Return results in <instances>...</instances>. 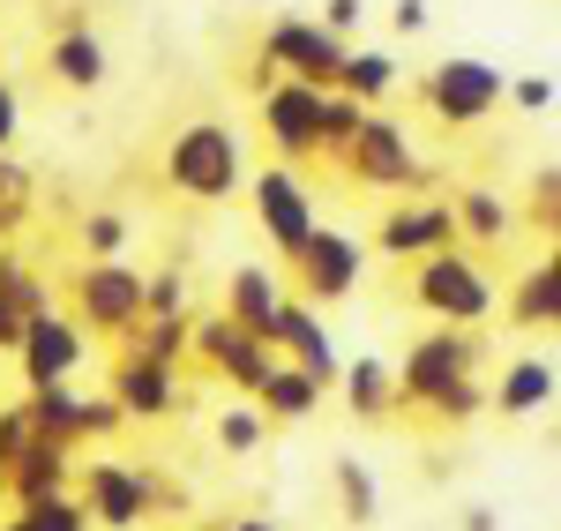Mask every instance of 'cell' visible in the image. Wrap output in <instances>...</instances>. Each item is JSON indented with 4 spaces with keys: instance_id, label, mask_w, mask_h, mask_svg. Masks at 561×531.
Here are the masks:
<instances>
[{
    "instance_id": "1",
    "label": "cell",
    "mask_w": 561,
    "mask_h": 531,
    "mask_svg": "<svg viewBox=\"0 0 561 531\" xmlns=\"http://www.w3.org/2000/svg\"><path fill=\"white\" fill-rule=\"evenodd\" d=\"M173 173L187 195H225L232 187V135L225 128H187L173 150Z\"/></svg>"
},
{
    "instance_id": "2",
    "label": "cell",
    "mask_w": 561,
    "mask_h": 531,
    "mask_svg": "<svg viewBox=\"0 0 561 531\" xmlns=\"http://www.w3.org/2000/svg\"><path fill=\"white\" fill-rule=\"evenodd\" d=\"M68 359H76V337H68L60 322L31 314V322H23V367H31V382H60Z\"/></svg>"
},
{
    "instance_id": "3",
    "label": "cell",
    "mask_w": 561,
    "mask_h": 531,
    "mask_svg": "<svg viewBox=\"0 0 561 531\" xmlns=\"http://www.w3.org/2000/svg\"><path fill=\"white\" fill-rule=\"evenodd\" d=\"M486 97H494V76H486L479 60H457V68H442V76H434V105H442V113H457V120H472Z\"/></svg>"
},
{
    "instance_id": "4",
    "label": "cell",
    "mask_w": 561,
    "mask_h": 531,
    "mask_svg": "<svg viewBox=\"0 0 561 531\" xmlns=\"http://www.w3.org/2000/svg\"><path fill=\"white\" fill-rule=\"evenodd\" d=\"M427 300H442V314H457V322L486 314V292L472 285V269H457V263H434L427 269Z\"/></svg>"
},
{
    "instance_id": "5",
    "label": "cell",
    "mask_w": 561,
    "mask_h": 531,
    "mask_svg": "<svg viewBox=\"0 0 561 531\" xmlns=\"http://www.w3.org/2000/svg\"><path fill=\"white\" fill-rule=\"evenodd\" d=\"M53 76H60V83H105V45L98 38H68L60 45V53H53Z\"/></svg>"
},
{
    "instance_id": "6",
    "label": "cell",
    "mask_w": 561,
    "mask_h": 531,
    "mask_svg": "<svg viewBox=\"0 0 561 531\" xmlns=\"http://www.w3.org/2000/svg\"><path fill=\"white\" fill-rule=\"evenodd\" d=\"M262 210H270V224H277V240H285V247H300V240H307V218H300L293 180H262Z\"/></svg>"
},
{
    "instance_id": "7",
    "label": "cell",
    "mask_w": 561,
    "mask_h": 531,
    "mask_svg": "<svg viewBox=\"0 0 561 531\" xmlns=\"http://www.w3.org/2000/svg\"><path fill=\"white\" fill-rule=\"evenodd\" d=\"M90 487H98V509H105V517H121V524H128L135 509H142V494H135V480H128V472H98Z\"/></svg>"
},
{
    "instance_id": "8",
    "label": "cell",
    "mask_w": 561,
    "mask_h": 531,
    "mask_svg": "<svg viewBox=\"0 0 561 531\" xmlns=\"http://www.w3.org/2000/svg\"><path fill=\"white\" fill-rule=\"evenodd\" d=\"M539 397H547V367H539V359H524L517 374L502 382V412H531Z\"/></svg>"
},
{
    "instance_id": "9",
    "label": "cell",
    "mask_w": 561,
    "mask_h": 531,
    "mask_svg": "<svg viewBox=\"0 0 561 531\" xmlns=\"http://www.w3.org/2000/svg\"><path fill=\"white\" fill-rule=\"evenodd\" d=\"M15 531H83V517L68 509V501H53V494H38L31 509H23V524Z\"/></svg>"
},
{
    "instance_id": "10",
    "label": "cell",
    "mask_w": 561,
    "mask_h": 531,
    "mask_svg": "<svg viewBox=\"0 0 561 531\" xmlns=\"http://www.w3.org/2000/svg\"><path fill=\"white\" fill-rule=\"evenodd\" d=\"M382 397H389V374L375 367V359H359V374H352V404H359V412H375Z\"/></svg>"
},
{
    "instance_id": "11",
    "label": "cell",
    "mask_w": 561,
    "mask_h": 531,
    "mask_svg": "<svg viewBox=\"0 0 561 531\" xmlns=\"http://www.w3.org/2000/svg\"><path fill=\"white\" fill-rule=\"evenodd\" d=\"M240 314L248 322H270V277H255V269L240 277Z\"/></svg>"
},
{
    "instance_id": "12",
    "label": "cell",
    "mask_w": 561,
    "mask_h": 531,
    "mask_svg": "<svg viewBox=\"0 0 561 531\" xmlns=\"http://www.w3.org/2000/svg\"><path fill=\"white\" fill-rule=\"evenodd\" d=\"M262 442V419L255 412H232V419H225V449H255Z\"/></svg>"
},
{
    "instance_id": "13",
    "label": "cell",
    "mask_w": 561,
    "mask_h": 531,
    "mask_svg": "<svg viewBox=\"0 0 561 531\" xmlns=\"http://www.w3.org/2000/svg\"><path fill=\"white\" fill-rule=\"evenodd\" d=\"M121 390H128V404H165V382L158 374H128Z\"/></svg>"
},
{
    "instance_id": "14",
    "label": "cell",
    "mask_w": 561,
    "mask_h": 531,
    "mask_svg": "<svg viewBox=\"0 0 561 531\" xmlns=\"http://www.w3.org/2000/svg\"><path fill=\"white\" fill-rule=\"evenodd\" d=\"M389 76H397L389 60H352V83H359V90H375V83L389 90Z\"/></svg>"
},
{
    "instance_id": "15",
    "label": "cell",
    "mask_w": 561,
    "mask_h": 531,
    "mask_svg": "<svg viewBox=\"0 0 561 531\" xmlns=\"http://www.w3.org/2000/svg\"><path fill=\"white\" fill-rule=\"evenodd\" d=\"M90 247H98V255H113V247H121V224L98 218V224H90Z\"/></svg>"
},
{
    "instance_id": "16",
    "label": "cell",
    "mask_w": 561,
    "mask_h": 531,
    "mask_svg": "<svg viewBox=\"0 0 561 531\" xmlns=\"http://www.w3.org/2000/svg\"><path fill=\"white\" fill-rule=\"evenodd\" d=\"M270 397L285 404V412H300V404H307V382H270Z\"/></svg>"
},
{
    "instance_id": "17",
    "label": "cell",
    "mask_w": 561,
    "mask_h": 531,
    "mask_svg": "<svg viewBox=\"0 0 561 531\" xmlns=\"http://www.w3.org/2000/svg\"><path fill=\"white\" fill-rule=\"evenodd\" d=\"M397 23H404V31H420V23H427V0H397Z\"/></svg>"
},
{
    "instance_id": "18",
    "label": "cell",
    "mask_w": 561,
    "mask_h": 531,
    "mask_svg": "<svg viewBox=\"0 0 561 531\" xmlns=\"http://www.w3.org/2000/svg\"><path fill=\"white\" fill-rule=\"evenodd\" d=\"M330 23H345V31H352V23H359V0H330Z\"/></svg>"
},
{
    "instance_id": "19",
    "label": "cell",
    "mask_w": 561,
    "mask_h": 531,
    "mask_svg": "<svg viewBox=\"0 0 561 531\" xmlns=\"http://www.w3.org/2000/svg\"><path fill=\"white\" fill-rule=\"evenodd\" d=\"M8 128H15V97L0 90V142H8Z\"/></svg>"
},
{
    "instance_id": "20",
    "label": "cell",
    "mask_w": 561,
    "mask_h": 531,
    "mask_svg": "<svg viewBox=\"0 0 561 531\" xmlns=\"http://www.w3.org/2000/svg\"><path fill=\"white\" fill-rule=\"evenodd\" d=\"M248 531H270V524H248Z\"/></svg>"
}]
</instances>
